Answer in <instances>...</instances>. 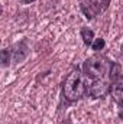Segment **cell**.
Returning <instances> with one entry per match:
<instances>
[{
  "instance_id": "6da1fadb",
  "label": "cell",
  "mask_w": 123,
  "mask_h": 124,
  "mask_svg": "<svg viewBox=\"0 0 123 124\" xmlns=\"http://www.w3.org/2000/svg\"><path fill=\"white\" fill-rule=\"evenodd\" d=\"M87 91V81H86V75L81 74V71L78 68L72 69L62 85V94L65 97V100L68 101H77L80 100Z\"/></svg>"
},
{
  "instance_id": "7a4b0ae2",
  "label": "cell",
  "mask_w": 123,
  "mask_h": 124,
  "mask_svg": "<svg viewBox=\"0 0 123 124\" xmlns=\"http://www.w3.org/2000/svg\"><path fill=\"white\" fill-rule=\"evenodd\" d=\"M110 66H112V62L109 58L103 55H94V56H90L88 59H86L83 69H84L86 77L94 78V79H101L106 74H109Z\"/></svg>"
},
{
  "instance_id": "3957f363",
  "label": "cell",
  "mask_w": 123,
  "mask_h": 124,
  "mask_svg": "<svg viewBox=\"0 0 123 124\" xmlns=\"http://www.w3.org/2000/svg\"><path fill=\"white\" fill-rule=\"evenodd\" d=\"M78 1H80L81 12L86 15L87 19H93L98 16L110 4V0H78Z\"/></svg>"
},
{
  "instance_id": "277c9868",
  "label": "cell",
  "mask_w": 123,
  "mask_h": 124,
  "mask_svg": "<svg viewBox=\"0 0 123 124\" xmlns=\"http://www.w3.org/2000/svg\"><path fill=\"white\" fill-rule=\"evenodd\" d=\"M110 91V85L104 79H96L88 88V94L93 98H103Z\"/></svg>"
},
{
  "instance_id": "5b68a950",
  "label": "cell",
  "mask_w": 123,
  "mask_h": 124,
  "mask_svg": "<svg viewBox=\"0 0 123 124\" xmlns=\"http://www.w3.org/2000/svg\"><path fill=\"white\" fill-rule=\"evenodd\" d=\"M122 87H123V81H116V82H112V97L114 98V101L119 104V105H122Z\"/></svg>"
},
{
  "instance_id": "8992f818",
  "label": "cell",
  "mask_w": 123,
  "mask_h": 124,
  "mask_svg": "<svg viewBox=\"0 0 123 124\" xmlns=\"http://www.w3.org/2000/svg\"><path fill=\"white\" fill-rule=\"evenodd\" d=\"M109 75H110L112 82L120 81V79H122V66H120L119 63H112L110 71H109Z\"/></svg>"
},
{
  "instance_id": "52a82bcc",
  "label": "cell",
  "mask_w": 123,
  "mask_h": 124,
  "mask_svg": "<svg viewBox=\"0 0 123 124\" xmlns=\"http://www.w3.org/2000/svg\"><path fill=\"white\" fill-rule=\"evenodd\" d=\"M81 38H83V40H84L86 45H91L93 39H94V33L88 28H83L81 29Z\"/></svg>"
},
{
  "instance_id": "ba28073f",
  "label": "cell",
  "mask_w": 123,
  "mask_h": 124,
  "mask_svg": "<svg viewBox=\"0 0 123 124\" xmlns=\"http://www.w3.org/2000/svg\"><path fill=\"white\" fill-rule=\"evenodd\" d=\"M10 63V52L7 49L0 51V68H6Z\"/></svg>"
},
{
  "instance_id": "9c48e42d",
  "label": "cell",
  "mask_w": 123,
  "mask_h": 124,
  "mask_svg": "<svg viewBox=\"0 0 123 124\" xmlns=\"http://www.w3.org/2000/svg\"><path fill=\"white\" fill-rule=\"evenodd\" d=\"M104 45H106V42H104V39H101V38L93 39V42H91V46H93L94 51H101V49L104 48Z\"/></svg>"
},
{
  "instance_id": "30bf717a",
  "label": "cell",
  "mask_w": 123,
  "mask_h": 124,
  "mask_svg": "<svg viewBox=\"0 0 123 124\" xmlns=\"http://www.w3.org/2000/svg\"><path fill=\"white\" fill-rule=\"evenodd\" d=\"M25 3H32V1H35V0H23Z\"/></svg>"
},
{
  "instance_id": "8fae6325",
  "label": "cell",
  "mask_w": 123,
  "mask_h": 124,
  "mask_svg": "<svg viewBox=\"0 0 123 124\" xmlns=\"http://www.w3.org/2000/svg\"><path fill=\"white\" fill-rule=\"evenodd\" d=\"M1 12H3V9H1V6H0V15H1Z\"/></svg>"
}]
</instances>
